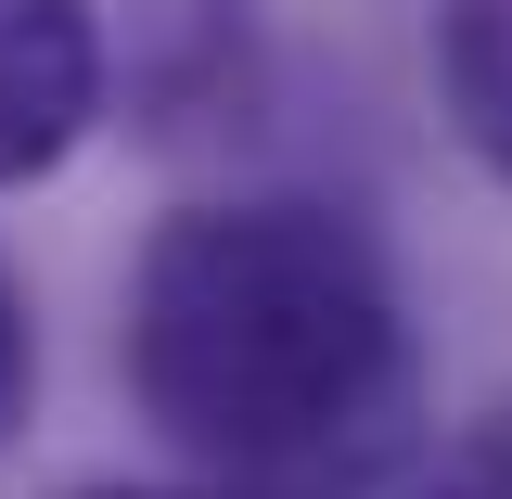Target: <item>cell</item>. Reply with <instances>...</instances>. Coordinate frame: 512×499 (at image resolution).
<instances>
[{"instance_id": "5", "label": "cell", "mask_w": 512, "mask_h": 499, "mask_svg": "<svg viewBox=\"0 0 512 499\" xmlns=\"http://www.w3.org/2000/svg\"><path fill=\"white\" fill-rule=\"evenodd\" d=\"M26 397H39V333H26V295H13V269H0V436L26 423Z\"/></svg>"}, {"instance_id": "6", "label": "cell", "mask_w": 512, "mask_h": 499, "mask_svg": "<svg viewBox=\"0 0 512 499\" xmlns=\"http://www.w3.org/2000/svg\"><path fill=\"white\" fill-rule=\"evenodd\" d=\"M77 499H180V487H77Z\"/></svg>"}, {"instance_id": "4", "label": "cell", "mask_w": 512, "mask_h": 499, "mask_svg": "<svg viewBox=\"0 0 512 499\" xmlns=\"http://www.w3.org/2000/svg\"><path fill=\"white\" fill-rule=\"evenodd\" d=\"M423 499H512V410H500V423H474V436L448 448Z\"/></svg>"}, {"instance_id": "2", "label": "cell", "mask_w": 512, "mask_h": 499, "mask_svg": "<svg viewBox=\"0 0 512 499\" xmlns=\"http://www.w3.org/2000/svg\"><path fill=\"white\" fill-rule=\"evenodd\" d=\"M103 116V13L90 0H0V192L52 180Z\"/></svg>"}, {"instance_id": "1", "label": "cell", "mask_w": 512, "mask_h": 499, "mask_svg": "<svg viewBox=\"0 0 512 499\" xmlns=\"http://www.w3.org/2000/svg\"><path fill=\"white\" fill-rule=\"evenodd\" d=\"M128 384L205 474L320 499L410 436V320L359 218L308 192H231L141 244Z\"/></svg>"}, {"instance_id": "3", "label": "cell", "mask_w": 512, "mask_h": 499, "mask_svg": "<svg viewBox=\"0 0 512 499\" xmlns=\"http://www.w3.org/2000/svg\"><path fill=\"white\" fill-rule=\"evenodd\" d=\"M436 103L461 128V154L512 180V0H448L436 13Z\"/></svg>"}]
</instances>
